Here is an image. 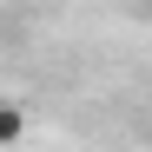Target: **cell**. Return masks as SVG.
<instances>
[]
</instances>
